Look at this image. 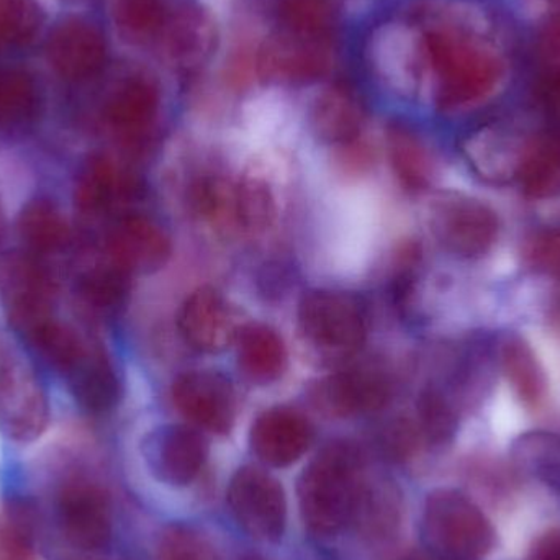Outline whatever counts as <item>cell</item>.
<instances>
[{
  "label": "cell",
  "instance_id": "obj_22",
  "mask_svg": "<svg viewBox=\"0 0 560 560\" xmlns=\"http://www.w3.org/2000/svg\"><path fill=\"white\" fill-rule=\"evenodd\" d=\"M19 235L33 255L61 252L71 242V229L52 200H30L20 212Z\"/></svg>",
  "mask_w": 560,
  "mask_h": 560
},
{
  "label": "cell",
  "instance_id": "obj_39",
  "mask_svg": "<svg viewBox=\"0 0 560 560\" xmlns=\"http://www.w3.org/2000/svg\"><path fill=\"white\" fill-rule=\"evenodd\" d=\"M189 202L194 212L206 219H215L229 202H235V192L230 197L226 187L220 180L200 179L190 187Z\"/></svg>",
  "mask_w": 560,
  "mask_h": 560
},
{
  "label": "cell",
  "instance_id": "obj_27",
  "mask_svg": "<svg viewBox=\"0 0 560 560\" xmlns=\"http://www.w3.org/2000/svg\"><path fill=\"white\" fill-rule=\"evenodd\" d=\"M120 194V179L114 161L105 154H95L82 167L75 183L74 200L79 210L98 215L110 209Z\"/></svg>",
  "mask_w": 560,
  "mask_h": 560
},
{
  "label": "cell",
  "instance_id": "obj_34",
  "mask_svg": "<svg viewBox=\"0 0 560 560\" xmlns=\"http://www.w3.org/2000/svg\"><path fill=\"white\" fill-rule=\"evenodd\" d=\"M235 215L249 232H262L275 219V200L261 179H245L235 190Z\"/></svg>",
  "mask_w": 560,
  "mask_h": 560
},
{
  "label": "cell",
  "instance_id": "obj_23",
  "mask_svg": "<svg viewBox=\"0 0 560 560\" xmlns=\"http://www.w3.org/2000/svg\"><path fill=\"white\" fill-rule=\"evenodd\" d=\"M38 358L52 371L68 377L91 346L71 326L49 318L26 332Z\"/></svg>",
  "mask_w": 560,
  "mask_h": 560
},
{
  "label": "cell",
  "instance_id": "obj_35",
  "mask_svg": "<svg viewBox=\"0 0 560 560\" xmlns=\"http://www.w3.org/2000/svg\"><path fill=\"white\" fill-rule=\"evenodd\" d=\"M156 560H220L212 542L190 526L174 525L158 545Z\"/></svg>",
  "mask_w": 560,
  "mask_h": 560
},
{
  "label": "cell",
  "instance_id": "obj_2",
  "mask_svg": "<svg viewBox=\"0 0 560 560\" xmlns=\"http://www.w3.org/2000/svg\"><path fill=\"white\" fill-rule=\"evenodd\" d=\"M421 539L433 560H486L495 532L472 500L456 490H436L424 503Z\"/></svg>",
  "mask_w": 560,
  "mask_h": 560
},
{
  "label": "cell",
  "instance_id": "obj_40",
  "mask_svg": "<svg viewBox=\"0 0 560 560\" xmlns=\"http://www.w3.org/2000/svg\"><path fill=\"white\" fill-rule=\"evenodd\" d=\"M528 259L538 271L560 278V229L538 233L529 242Z\"/></svg>",
  "mask_w": 560,
  "mask_h": 560
},
{
  "label": "cell",
  "instance_id": "obj_6",
  "mask_svg": "<svg viewBox=\"0 0 560 560\" xmlns=\"http://www.w3.org/2000/svg\"><path fill=\"white\" fill-rule=\"evenodd\" d=\"M49 423V401L32 365L9 359L0 365V431L15 443L38 440Z\"/></svg>",
  "mask_w": 560,
  "mask_h": 560
},
{
  "label": "cell",
  "instance_id": "obj_17",
  "mask_svg": "<svg viewBox=\"0 0 560 560\" xmlns=\"http://www.w3.org/2000/svg\"><path fill=\"white\" fill-rule=\"evenodd\" d=\"M161 39L170 65L184 74H192L212 58L219 33L209 12L200 7H184L170 15Z\"/></svg>",
  "mask_w": 560,
  "mask_h": 560
},
{
  "label": "cell",
  "instance_id": "obj_21",
  "mask_svg": "<svg viewBox=\"0 0 560 560\" xmlns=\"http://www.w3.org/2000/svg\"><path fill=\"white\" fill-rule=\"evenodd\" d=\"M235 342L240 371L248 381L268 385L282 377L287 368L285 345L271 326H243Z\"/></svg>",
  "mask_w": 560,
  "mask_h": 560
},
{
  "label": "cell",
  "instance_id": "obj_41",
  "mask_svg": "<svg viewBox=\"0 0 560 560\" xmlns=\"http://www.w3.org/2000/svg\"><path fill=\"white\" fill-rule=\"evenodd\" d=\"M5 236V215H3L2 203H0V243Z\"/></svg>",
  "mask_w": 560,
  "mask_h": 560
},
{
  "label": "cell",
  "instance_id": "obj_25",
  "mask_svg": "<svg viewBox=\"0 0 560 560\" xmlns=\"http://www.w3.org/2000/svg\"><path fill=\"white\" fill-rule=\"evenodd\" d=\"M39 92L35 79L23 71L0 72V128L25 131L38 117Z\"/></svg>",
  "mask_w": 560,
  "mask_h": 560
},
{
  "label": "cell",
  "instance_id": "obj_42",
  "mask_svg": "<svg viewBox=\"0 0 560 560\" xmlns=\"http://www.w3.org/2000/svg\"><path fill=\"white\" fill-rule=\"evenodd\" d=\"M246 560H261V559H258V558H252V559H246Z\"/></svg>",
  "mask_w": 560,
  "mask_h": 560
},
{
  "label": "cell",
  "instance_id": "obj_31",
  "mask_svg": "<svg viewBox=\"0 0 560 560\" xmlns=\"http://www.w3.org/2000/svg\"><path fill=\"white\" fill-rule=\"evenodd\" d=\"M130 275L112 266L91 269L78 282V293L82 302L97 313H114L124 305L130 292Z\"/></svg>",
  "mask_w": 560,
  "mask_h": 560
},
{
  "label": "cell",
  "instance_id": "obj_38",
  "mask_svg": "<svg viewBox=\"0 0 560 560\" xmlns=\"http://www.w3.org/2000/svg\"><path fill=\"white\" fill-rule=\"evenodd\" d=\"M385 45L392 49L387 55H378L377 66L381 71L392 72L395 75L394 79H398L400 75L404 81L413 82L415 72H417L418 65V45L415 43L413 36L407 35V33H395L385 32L384 35Z\"/></svg>",
  "mask_w": 560,
  "mask_h": 560
},
{
  "label": "cell",
  "instance_id": "obj_8",
  "mask_svg": "<svg viewBox=\"0 0 560 560\" xmlns=\"http://www.w3.org/2000/svg\"><path fill=\"white\" fill-rule=\"evenodd\" d=\"M177 410L196 427L226 434L235 423V388L220 372L196 371L177 377L173 385Z\"/></svg>",
  "mask_w": 560,
  "mask_h": 560
},
{
  "label": "cell",
  "instance_id": "obj_5",
  "mask_svg": "<svg viewBox=\"0 0 560 560\" xmlns=\"http://www.w3.org/2000/svg\"><path fill=\"white\" fill-rule=\"evenodd\" d=\"M229 505L243 532L259 541L278 542L287 523L282 486L271 474L246 466L230 482Z\"/></svg>",
  "mask_w": 560,
  "mask_h": 560
},
{
  "label": "cell",
  "instance_id": "obj_19",
  "mask_svg": "<svg viewBox=\"0 0 560 560\" xmlns=\"http://www.w3.org/2000/svg\"><path fill=\"white\" fill-rule=\"evenodd\" d=\"M66 381L79 407L89 413H108L120 401V378L101 349L91 346Z\"/></svg>",
  "mask_w": 560,
  "mask_h": 560
},
{
  "label": "cell",
  "instance_id": "obj_10",
  "mask_svg": "<svg viewBox=\"0 0 560 560\" xmlns=\"http://www.w3.org/2000/svg\"><path fill=\"white\" fill-rule=\"evenodd\" d=\"M177 326L187 345L209 354L229 349L242 329L235 308L213 287H200L187 296L177 315Z\"/></svg>",
  "mask_w": 560,
  "mask_h": 560
},
{
  "label": "cell",
  "instance_id": "obj_30",
  "mask_svg": "<svg viewBox=\"0 0 560 560\" xmlns=\"http://www.w3.org/2000/svg\"><path fill=\"white\" fill-rule=\"evenodd\" d=\"M170 13L161 0H117L115 23L128 42L144 45L161 38Z\"/></svg>",
  "mask_w": 560,
  "mask_h": 560
},
{
  "label": "cell",
  "instance_id": "obj_11",
  "mask_svg": "<svg viewBox=\"0 0 560 560\" xmlns=\"http://www.w3.org/2000/svg\"><path fill=\"white\" fill-rule=\"evenodd\" d=\"M2 289L10 322L30 332L51 318L55 283L32 256H13L2 266Z\"/></svg>",
  "mask_w": 560,
  "mask_h": 560
},
{
  "label": "cell",
  "instance_id": "obj_18",
  "mask_svg": "<svg viewBox=\"0 0 560 560\" xmlns=\"http://www.w3.org/2000/svg\"><path fill=\"white\" fill-rule=\"evenodd\" d=\"M310 124L323 143H354L364 128V105L349 89L332 85L313 102Z\"/></svg>",
  "mask_w": 560,
  "mask_h": 560
},
{
  "label": "cell",
  "instance_id": "obj_3",
  "mask_svg": "<svg viewBox=\"0 0 560 560\" xmlns=\"http://www.w3.org/2000/svg\"><path fill=\"white\" fill-rule=\"evenodd\" d=\"M368 306L355 293L318 289L300 300V331L326 358L355 354L368 336Z\"/></svg>",
  "mask_w": 560,
  "mask_h": 560
},
{
  "label": "cell",
  "instance_id": "obj_14",
  "mask_svg": "<svg viewBox=\"0 0 560 560\" xmlns=\"http://www.w3.org/2000/svg\"><path fill=\"white\" fill-rule=\"evenodd\" d=\"M46 56L61 78L88 81L104 68L107 43L94 23L68 19L55 26L49 35Z\"/></svg>",
  "mask_w": 560,
  "mask_h": 560
},
{
  "label": "cell",
  "instance_id": "obj_4",
  "mask_svg": "<svg viewBox=\"0 0 560 560\" xmlns=\"http://www.w3.org/2000/svg\"><path fill=\"white\" fill-rule=\"evenodd\" d=\"M430 226L436 242L451 255L486 256L500 236V219L492 207L464 194L447 192L431 206Z\"/></svg>",
  "mask_w": 560,
  "mask_h": 560
},
{
  "label": "cell",
  "instance_id": "obj_28",
  "mask_svg": "<svg viewBox=\"0 0 560 560\" xmlns=\"http://www.w3.org/2000/svg\"><path fill=\"white\" fill-rule=\"evenodd\" d=\"M398 520H400V506H398L397 492L390 487H385L384 483L381 486L362 483L351 522H355L364 536L374 539L387 538L397 528Z\"/></svg>",
  "mask_w": 560,
  "mask_h": 560
},
{
  "label": "cell",
  "instance_id": "obj_32",
  "mask_svg": "<svg viewBox=\"0 0 560 560\" xmlns=\"http://www.w3.org/2000/svg\"><path fill=\"white\" fill-rule=\"evenodd\" d=\"M278 16L283 32L329 39L335 12L326 0H280Z\"/></svg>",
  "mask_w": 560,
  "mask_h": 560
},
{
  "label": "cell",
  "instance_id": "obj_9",
  "mask_svg": "<svg viewBox=\"0 0 560 560\" xmlns=\"http://www.w3.org/2000/svg\"><path fill=\"white\" fill-rule=\"evenodd\" d=\"M62 535L82 551H101L112 539V516L107 497L94 483L72 480L58 497Z\"/></svg>",
  "mask_w": 560,
  "mask_h": 560
},
{
  "label": "cell",
  "instance_id": "obj_20",
  "mask_svg": "<svg viewBox=\"0 0 560 560\" xmlns=\"http://www.w3.org/2000/svg\"><path fill=\"white\" fill-rule=\"evenodd\" d=\"M160 110V89L147 75H130L117 85L107 105L105 118L125 137H138L147 130Z\"/></svg>",
  "mask_w": 560,
  "mask_h": 560
},
{
  "label": "cell",
  "instance_id": "obj_26",
  "mask_svg": "<svg viewBox=\"0 0 560 560\" xmlns=\"http://www.w3.org/2000/svg\"><path fill=\"white\" fill-rule=\"evenodd\" d=\"M515 174L523 192L532 199L560 196V141H542L526 151Z\"/></svg>",
  "mask_w": 560,
  "mask_h": 560
},
{
  "label": "cell",
  "instance_id": "obj_7",
  "mask_svg": "<svg viewBox=\"0 0 560 560\" xmlns=\"http://www.w3.org/2000/svg\"><path fill=\"white\" fill-rule=\"evenodd\" d=\"M331 68L329 39L310 38L280 30L256 52L259 78L287 84H305L323 78Z\"/></svg>",
  "mask_w": 560,
  "mask_h": 560
},
{
  "label": "cell",
  "instance_id": "obj_12",
  "mask_svg": "<svg viewBox=\"0 0 560 560\" xmlns=\"http://www.w3.org/2000/svg\"><path fill=\"white\" fill-rule=\"evenodd\" d=\"M143 454L161 482L180 487L199 476L209 456V444L194 428L167 424L148 434Z\"/></svg>",
  "mask_w": 560,
  "mask_h": 560
},
{
  "label": "cell",
  "instance_id": "obj_37",
  "mask_svg": "<svg viewBox=\"0 0 560 560\" xmlns=\"http://www.w3.org/2000/svg\"><path fill=\"white\" fill-rule=\"evenodd\" d=\"M0 560H36L28 516L15 509L0 522Z\"/></svg>",
  "mask_w": 560,
  "mask_h": 560
},
{
  "label": "cell",
  "instance_id": "obj_16",
  "mask_svg": "<svg viewBox=\"0 0 560 560\" xmlns=\"http://www.w3.org/2000/svg\"><path fill=\"white\" fill-rule=\"evenodd\" d=\"M313 427L302 413L287 407L269 408L253 423V453L272 467L296 463L313 443Z\"/></svg>",
  "mask_w": 560,
  "mask_h": 560
},
{
  "label": "cell",
  "instance_id": "obj_1",
  "mask_svg": "<svg viewBox=\"0 0 560 560\" xmlns=\"http://www.w3.org/2000/svg\"><path fill=\"white\" fill-rule=\"evenodd\" d=\"M361 470V453L346 441L328 444L306 466L299 480V505L310 533L332 536L351 522Z\"/></svg>",
  "mask_w": 560,
  "mask_h": 560
},
{
  "label": "cell",
  "instance_id": "obj_33",
  "mask_svg": "<svg viewBox=\"0 0 560 560\" xmlns=\"http://www.w3.org/2000/svg\"><path fill=\"white\" fill-rule=\"evenodd\" d=\"M43 10L36 0H0V43L25 45L43 25Z\"/></svg>",
  "mask_w": 560,
  "mask_h": 560
},
{
  "label": "cell",
  "instance_id": "obj_36",
  "mask_svg": "<svg viewBox=\"0 0 560 560\" xmlns=\"http://www.w3.org/2000/svg\"><path fill=\"white\" fill-rule=\"evenodd\" d=\"M418 418L424 436L433 443H444L456 431V413L446 397L436 388L421 392L418 398Z\"/></svg>",
  "mask_w": 560,
  "mask_h": 560
},
{
  "label": "cell",
  "instance_id": "obj_13",
  "mask_svg": "<svg viewBox=\"0 0 560 560\" xmlns=\"http://www.w3.org/2000/svg\"><path fill=\"white\" fill-rule=\"evenodd\" d=\"M310 395L323 413L348 418L381 410L390 398V384L375 369L354 368L322 378Z\"/></svg>",
  "mask_w": 560,
  "mask_h": 560
},
{
  "label": "cell",
  "instance_id": "obj_15",
  "mask_svg": "<svg viewBox=\"0 0 560 560\" xmlns=\"http://www.w3.org/2000/svg\"><path fill=\"white\" fill-rule=\"evenodd\" d=\"M170 236L153 220L128 215L112 230L108 253L112 262L128 275H153L170 261Z\"/></svg>",
  "mask_w": 560,
  "mask_h": 560
},
{
  "label": "cell",
  "instance_id": "obj_24",
  "mask_svg": "<svg viewBox=\"0 0 560 560\" xmlns=\"http://www.w3.org/2000/svg\"><path fill=\"white\" fill-rule=\"evenodd\" d=\"M502 369L515 394L526 405H539L548 390L545 369L532 346L518 336L503 342Z\"/></svg>",
  "mask_w": 560,
  "mask_h": 560
},
{
  "label": "cell",
  "instance_id": "obj_29",
  "mask_svg": "<svg viewBox=\"0 0 560 560\" xmlns=\"http://www.w3.org/2000/svg\"><path fill=\"white\" fill-rule=\"evenodd\" d=\"M388 154L401 186L411 192L427 189L431 183V161L420 141L401 127L388 128Z\"/></svg>",
  "mask_w": 560,
  "mask_h": 560
}]
</instances>
